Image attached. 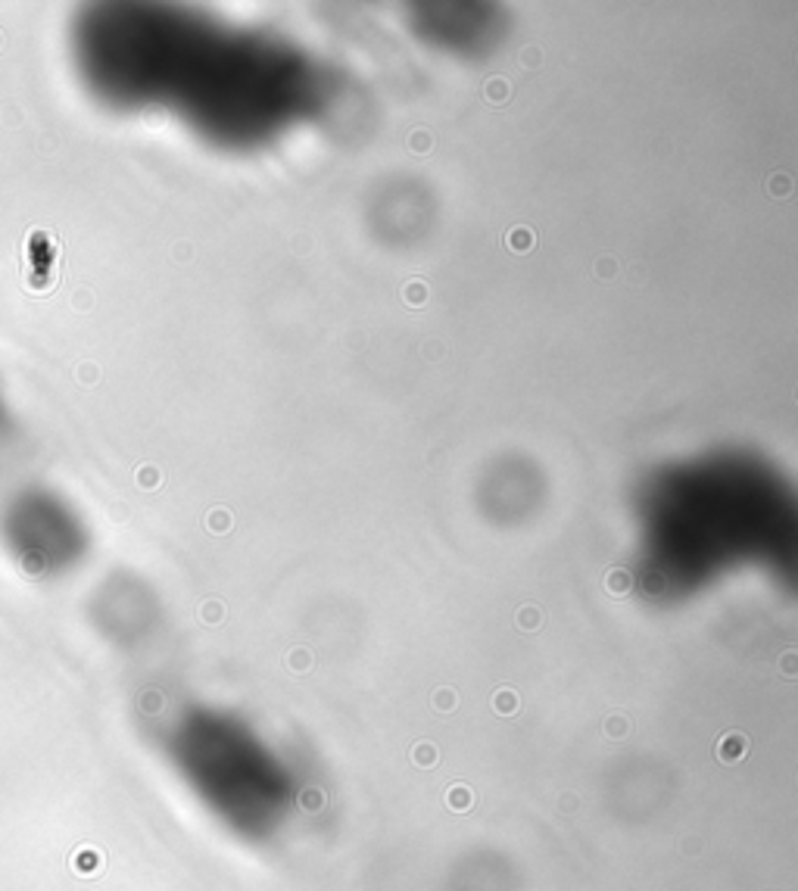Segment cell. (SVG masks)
<instances>
[{"label":"cell","instance_id":"cell-1","mask_svg":"<svg viewBox=\"0 0 798 891\" xmlns=\"http://www.w3.org/2000/svg\"><path fill=\"white\" fill-rule=\"evenodd\" d=\"M7 546L22 567L47 571L69 558V524L66 515L44 496H19L3 517Z\"/></svg>","mask_w":798,"mask_h":891}]
</instances>
